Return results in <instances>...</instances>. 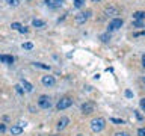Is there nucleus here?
<instances>
[{"instance_id":"8","label":"nucleus","mask_w":145,"mask_h":136,"mask_svg":"<svg viewBox=\"0 0 145 136\" xmlns=\"http://www.w3.org/2000/svg\"><path fill=\"white\" fill-rule=\"evenodd\" d=\"M70 124V118H67V116H62L61 120L57 121V124H56V129L57 130H63L65 127Z\"/></svg>"},{"instance_id":"17","label":"nucleus","mask_w":145,"mask_h":136,"mask_svg":"<svg viewBox=\"0 0 145 136\" xmlns=\"http://www.w3.org/2000/svg\"><path fill=\"white\" fill-rule=\"evenodd\" d=\"M100 38H101L103 42H109V41H110V35H109V33H103Z\"/></svg>"},{"instance_id":"27","label":"nucleus","mask_w":145,"mask_h":136,"mask_svg":"<svg viewBox=\"0 0 145 136\" xmlns=\"http://www.w3.org/2000/svg\"><path fill=\"white\" fill-rule=\"evenodd\" d=\"M139 104H140V109H142V110L145 112V98L140 100V103H139Z\"/></svg>"},{"instance_id":"5","label":"nucleus","mask_w":145,"mask_h":136,"mask_svg":"<svg viewBox=\"0 0 145 136\" xmlns=\"http://www.w3.org/2000/svg\"><path fill=\"white\" fill-rule=\"evenodd\" d=\"M80 109H82V113H83V115H89V113L94 112V104L89 103V101H86V103L82 104Z\"/></svg>"},{"instance_id":"13","label":"nucleus","mask_w":145,"mask_h":136,"mask_svg":"<svg viewBox=\"0 0 145 136\" xmlns=\"http://www.w3.org/2000/svg\"><path fill=\"white\" fill-rule=\"evenodd\" d=\"M133 20H135V21H142V20H145V12H144V11L135 12V14H133Z\"/></svg>"},{"instance_id":"16","label":"nucleus","mask_w":145,"mask_h":136,"mask_svg":"<svg viewBox=\"0 0 145 136\" xmlns=\"http://www.w3.org/2000/svg\"><path fill=\"white\" fill-rule=\"evenodd\" d=\"M33 67H35V68H42V70H50L48 65H45V63H41V62H35Z\"/></svg>"},{"instance_id":"22","label":"nucleus","mask_w":145,"mask_h":136,"mask_svg":"<svg viewBox=\"0 0 145 136\" xmlns=\"http://www.w3.org/2000/svg\"><path fill=\"white\" fill-rule=\"evenodd\" d=\"M110 121H112V122H115V124H124V121L120 120V118H110Z\"/></svg>"},{"instance_id":"1","label":"nucleus","mask_w":145,"mask_h":136,"mask_svg":"<svg viewBox=\"0 0 145 136\" xmlns=\"http://www.w3.org/2000/svg\"><path fill=\"white\" fill-rule=\"evenodd\" d=\"M104 127H106V120L104 118H94L92 121H91V130L94 131V133H100Z\"/></svg>"},{"instance_id":"21","label":"nucleus","mask_w":145,"mask_h":136,"mask_svg":"<svg viewBox=\"0 0 145 136\" xmlns=\"http://www.w3.org/2000/svg\"><path fill=\"white\" fill-rule=\"evenodd\" d=\"M11 27H12L14 30H20V29H21V24H20V23H12Z\"/></svg>"},{"instance_id":"12","label":"nucleus","mask_w":145,"mask_h":136,"mask_svg":"<svg viewBox=\"0 0 145 136\" xmlns=\"http://www.w3.org/2000/svg\"><path fill=\"white\" fill-rule=\"evenodd\" d=\"M23 133V127L21 126H12L11 127V135H14V136H18V135H21Z\"/></svg>"},{"instance_id":"29","label":"nucleus","mask_w":145,"mask_h":136,"mask_svg":"<svg viewBox=\"0 0 145 136\" xmlns=\"http://www.w3.org/2000/svg\"><path fill=\"white\" fill-rule=\"evenodd\" d=\"M125 97L131 98V97H133V92H131V91H129V89H127V91H125Z\"/></svg>"},{"instance_id":"6","label":"nucleus","mask_w":145,"mask_h":136,"mask_svg":"<svg viewBox=\"0 0 145 136\" xmlns=\"http://www.w3.org/2000/svg\"><path fill=\"white\" fill-rule=\"evenodd\" d=\"M41 82H42V85L47 86V88H50V86H54V83H56V80H54L53 76H42Z\"/></svg>"},{"instance_id":"14","label":"nucleus","mask_w":145,"mask_h":136,"mask_svg":"<svg viewBox=\"0 0 145 136\" xmlns=\"http://www.w3.org/2000/svg\"><path fill=\"white\" fill-rule=\"evenodd\" d=\"M21 86L24 88L26 92H32V91H33V86H32L27 80H24V79H21Z\"/></svg>"},{"instance_id":"30","label":"nucleus","mask_w":145,"mask_h":136,"mask_svg":"<svg viewBox=\"0 0 145 136\" xmlns=\"http://www.w3.org/2000/svg\"><path fill=\"white\" fill-rule=\"evenodd\" d=\"M140 35H145V32H144V30H142V32H136L133 36H140Z\"/></svg>"},{"instance_id":"28","label":"nucleus","mask_w":145,"mask_h":136,"mask_svg":"<svg viewBox=\"0 0 145 136\" xmlns=\"http://www.w3.org/2000/svg\"><path fill=\"white\" fill-rule=\"evenodd\" d=\"M5 130H6V126H5L3 122H0V133H3Z\"/></svg>"},{"instance_id":"20","label":"nucleus","mask_w":145,"mask_h":136,"mask_svg":"<svg viewBox=\"0 0 145 136\" xmlns=\"http://www.w3.org/2000/svg\"><path fill=\"white\" fill-rule=\"evenodd\" d=\"M23 48H24V50H32V48H33V44H32V42H24V44H23Z\"/></svg>"},{"instance_id":"11","label":"nucleus","mask_w":145,"mask_h":136,"mask_svg":"<svg viewBox=\"0 0 145 136\" xmlns=\"http://www.w3.org/2000/svg\"><path fill=\"white\" fill-rule=\"evenodd\" d=\"M0 62L11 65V63H14V58L12 56H8V54H0Z\"/></svg>"},{"instance_id":"23","label":"nucleus","mask_w":145,"mask_h":136,"mask_svg":"<svg viewBox=\"0 0 145 136\" xmlns=\"http://www.w3.org/2000/svg\"><path fill=\"white\" fill-rule=\"evenodd\" d=\"M15 91H17L18 94H23V92H24V89L21 88V85H15Z\"/></svg>"},{"instance_id":"10","label":"nucleus","mask_w":145,"mask_h":136,"mask_svg":"<svg viewBox=\"0 0 145 136\" xmlns=\"http://www.w3.org/2000/svg\"><path fill=\"white\" fill-rule=\"evenodd\" d=\"M104 14H106L107 17H115V15H118V9L116 8H113V6H109V8H106V11H104Z\"/></svg>"},{"instance_id":"33","label":"nucleus","mask_w":145,"mask_h":136,"mask_svg":"<svg viewBox=\"0 0 145 136\" xmlns=\"http://www.w3.org/2000/svg\"><path fill=\"white\" fill-rule=\"evenodd\" d=\"M142 67L145 68V54H144V56H142Z\"/></svg>"},{"instance_id":"15","label":"nucleus","mask_w":145,"mask_h":136,"mask_svg":"<svg viewBox=\"0 0 145 136\" xmlns=\"http://www.w3.org/2000/svg\"><path fill=\"white\" fill-rule=\"evenodd\" d=\"M44 24H45V23H44L42 20H36V18L32 21V26H33V27H42Z\"/></svg>"},{"instance_id":"4","label":"nucleus","mask_w":145,"mask_h":136,"mask_svg":"<svg viewBox=\"0 0 145 136\" xmlns=\"http://www.w3.org/2000/svg\"><path fill=\"white\" fill-rule=\"evenodd\" d=\"M89 15H91V11H86V12H80L79 15L76 17V24L77 26H80V24H83V23L89 18Z\"/></svg>"},{"instance_id":"32","label":"nucleus","mask_w":145,"mask_h":136,"mask_svg":"<svg viewBox=\"0 0 145 136\" xmlns=\"http://www.w3.org/2000/svg\"><path fill=\"white\" fill-rule=\"evenodd\" d=\"M136 118H138V120H142V115H140L139 112H136Z\"/></svg>"},{"instance_id":"35","label":"nucleus","mask_w":145,"mask_h":136,"mask_svg":"<svg viewBox=\"0 0 145 136\" xmlns=\"http://www.w3.org/2000/svg\"><path fill=\"white\" fill-rule=\"evenodd\" d=\"M76 136H83V135H76Z\"/></svg>"},{"instance_id":"7","label":"nucleus","mask_w":145,"mask_h":136,"mask_svg":"<svg viewBox=\"0 0 145 136\" xmlns=\"http://www.w3.org/2000/svg\"><path fill=\"white\" fill-rule=\"evenodd\" d=\"M122 26V20L121 18H113V20L109 23V30H116Z\"/></svg>"},{"instance_id":"25","label":"nucleus","mask_w":145,"mask_h":136,"mask_svg":"<svg viewBox=\"0 0 145 136\" xmlns=\"http://www.w3.org/2000/svg\"><path fill=\"white\" fill-rule=\"evenodd\" d=\"M133 26H135V27H139V29H140L144 24H142V21H133Z\"/></svg>"},{"instance_id":"2","label":"nucleus","mask_w":145,"mask_h":136,"mask_svg":"<svg viewBox=\"0 0 145 136\" xmlns=\"http://www.w3.org/2000/svg\"><path fill=\"white\" fill-rule=\"evenodd\" d=\"M71 104H72V98H71V97H62V98L57 101L56 109H57V110H63V109H68Z\"/></svg>"},{"instance_id":"36","label":"nucleus","mask_w":145,"mask_h":136,"mask_svg":"<svg viewBox=\"0 0 145 136\" xmlns=\"http://www.w3.org/2000/svg\"><path fill=\"white\" fill-rule=\"evenodd\" d=\"M92 2H98V0H92Z\"/></svg>"},{"instance_id":"26","label":"nucleus","mask_w":145,"mask_h":136,"mask_svg":"<svg viewBox=\"0 0 145 136\" xmlns=\"http://www.w3.org/2000/svg\"><path fill=\"white\" fill-rule=\"evenodd\" d=\"M115 136H130L127 131H118V133H115Z\"/></svg>"},{"instance_id":"31","label":"nucleus","mask_w":145,"mask_h":136,"mask_svg":"<svg viewBox=\"0 0 145 136\" xmlns=\"http://www.w3.org/2000/svg\"><path fill=\"white\" fill-rule=\"evenodd\" d=\"M20 32H21V33H26V32H27V29H26V27H23V26H21V29H20Z\"/></svg>"},{"instance_id":"3","label":"nucleus","mask_w":145,"mask_h":136,"mask_svg":"<svg viewBox=\"0 0 145 136\" xmlns=\"http://www.w3.org/2000/svg\"><path fill=\"white\" fill-rule=\"evenodd\" d=\"M38 106L42 109H50L52 107V100H50L48 95H41L38 98Z\"/></svg>"},{"instance_id":"24","label":"nucleus","mask_w":145,"mask_h":136,"mask_svg":"<svg viewBox=\"0 0 145 136\" xmlns=\"http://www.w3.org/2000/svg\"><path fill=\"white\" fill-rule=\"evenodd\" d=\"M138 136H145V127H140L138 130Z\"/></svg>"},{"instance_id":"18","label":"nucleus","mask_w":145,"mask_h":136,"mask_svg":"<svg viewBox=\"0 0 145 136\" xmlns=\"http://www.w3.org/2000/svg\"><path fill=\"white\" fill-rule=\"evenodd\" d=\"M6 3L9 6H18V5H20V0H6Z\"/></svg>"},{"instance_id":"19","label":"nucleus","mask_w":145,"mask_h":136,"mask_svg":"<svg viewBox=\"0 0 145 136\" xmlns=\"http://www.w3.org/2000/svg\"><path fill=\"white\" fill-rule=\"evenodd\" d=\"M72 2H74L76 8H82V6H83V3H85V0H72Z\"/></svg>"},{"instance_id":"9","label":"nucleus","mask_w":145,"mask_h":136,"mask_svg":"<svg viewBox=\"0 0 145 136\" xmlns=\"http://www.w3.org/2000/svg\"><path fill=\"white\" fill-rule=\"evenodd\" d=\"M45 3H47L50 8H59V6H62L63 0H45Z\"/></svg>"},{"instance_id":"34","label":"nucleus","mask_w":145,"mask_h":136,"mask_svg":"<svg viewBox=\"0 0 145 136\" xmlns=\"http://www.w3.org/2000/svg\"><path fill=\"white\" fill-rule=\"evenodd\" d=\"M52 136H61V135H52Z\"/></svg>"}]
</instances>
